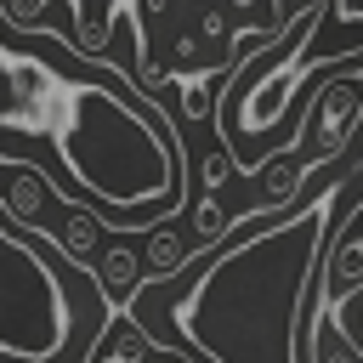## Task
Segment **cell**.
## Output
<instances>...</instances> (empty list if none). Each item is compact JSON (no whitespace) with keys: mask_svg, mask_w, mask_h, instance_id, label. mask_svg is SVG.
Returning <instances> with one entry per match:
<instances>
[{"mask_svg":"<svg viewBox=\"0 0 363 363\" xmlns=\"http://www.w3.org/2000/svg\"><path fill=\"white\" fill-rule=\"evenodd\" d=\"M329 204L335 182L323 170L318 193L289 221L250 227L244 238L221 244L176 295L170 340H159V352H187V363H306L301 323L335 238Z\"/></svg>","mask_w":363,"mask_h":363,"instance_id":"cell-1","label":"cell"},{"mask_svg":"<svg viewBox=\"0 0 363 363\" xmlns=\"http://www.w3.org/2000/svg\"><path fill=\"white\" fill-rule=\"evenodd\" d=\"M62 170L96 193L108 210H176L182 199V153L170 142V119L159 108L125 102L108 79L68 85V113L57 125Z\"/></svg>","mask_w":363,"mask_h":363,"instance_id":"cell-2","label":"cell"},{"mask_svg":"<svg viewBox=\"0 0 363 363\" xmlns=\"http://www.w3.org/2000/svg\"><path fill=\"white\" fill-rule=\"evenodd\" d=\"M68 267H57V255L40 250L28 227H0V363H57L74 346L79 323H91L96 335L108 329V318L79 312Z\"/></svg>","mask_w":363,"mask_h":363,"instance_id":"cell-3","label":"cell"},{"mask_svg":"<svg viewBox=\"0 0 363 363\" xmlns=\"http://www.w3.org/2000/svg\"><path fill=\"white\" fill-rule=\"evenodd\" d=\"M6 170H11V182H6V210H11V221L28 227V233H40V210H45V199H51L45 170H40V164H23V159H6Z\"/></svg>","mask_w":363,"mask_h":363,"instance_id":"cell-4","label":"cell"},{"mask_svg":"<svg viewBox=\"0 0 363 363\" xmlns=\"http://www.w3.org/2000/svg\"><path fill=\"white\" fill-rule=\"evenodd\" d=\"M108 233V216H96V210H85V204H74L68 210V221L57 227V250L74 261V267H91V255H96V238Z\"/></svg>","mask_w":363,"mask_h":363,"instance_id":"cell-5","label":"cell"},{"mask_svg":"<svg viewBox=\"0 0 363 363\" xmlns=\"http://www.w3.org/2000/svg\"><path fill=\"white\" fill-rule=\"evenodd\" d=\"M182 261H187V250H182V216H164V221H153V238H147V250H142V267H147V278H170Z\"/></svg>","mask_w":363,"mask_h":363,"instance_id":"cell-6","label":"cell"},{"mask_svg":"<svg viewBox=\"0 0 363 363\" xmlns=\"http://www.w3.org/2000/svg\"><path fill=\"white\" fill-rule=\"evenodd\" d=\"M96 267H102V295H108V301H130V295L142 289V278H147V267L136 261L130 244H113Z\"/></svg>","mask_w":363,"mask_h":363,"instance_id":"cell-7","label":"cell"},{"mask_svg":"<svg viewBox=\"0 0 363 363\" xmlns=\"http://www.w3.org/2000/svg\"><path fill=\"white\" fill-rule=\"evenodd\" d=\"M227 176H238V159H233L227 147H216V153L204 159V187L216 193V187H227Z\"/></svg>","mask_w":363,"mask_h":363,"instance_id":"cell-8","label":"cell"},{"mask_svg":"<svg viewBox=\"0 0 363 363\" xmlns=\"http://www.w3.org/2000/svg\"><path fill=\"white\" fill-rule=\"evenodd\" d=\"M335 23H363V0H335Z\"/></svg>","mask_w":363,"mask_h":363,"instance_id":"cell-9","label":"cell"},{"mask_svg":"<svg viewBox=\"0 0 363 363\" xmlns=\"http://www.w3.org/2000/svg\"><path fill=\"white\" fill-rule=\"evenodd\" d=\"M221 28H227V11H204V17H199V34H210V40H216Z\"/></svg>","mask_w":363,"mask_h":363,"instance_id":"cell-10","label":"cell"},{"mask_svg":"<svg viewBox=\"0 0 363 363\" xmlns=\"http://www.w3.org/2000/svg\"><path fill=\"white\" fill-rule=\"evenodd\" d=\"M159 363H182V352H159Z\"/></svg>","mask_w":363,"mask_h":363,"instance_id":"cell-11","label":"cell"}]
</instances>
